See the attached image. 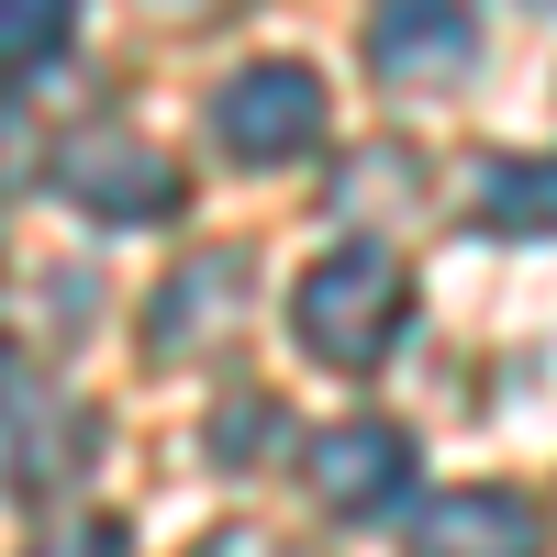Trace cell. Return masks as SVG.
Segmentation results:
<instances>
[{"label": "cell", "instance_id": "cell-1", "mask_svg": "<svg viewBox=\"0 0 557 557\" xmlns=\"http://www.w3.org/2000/svg\"><path fill=\"white\" fill-rule=\"evenodd\" d=\"M401 323H412V268L391 246H335V257H312L301 290H290V335L323 368H380L401 346Z\"/></svg>", "mask_w": 557, "mask_h": 557}, {"label": "cell", "instance_id": "cell-2", "mask_svg": "<svg viewBox=\"0 0 557 557\" xmlns=\"http://www.w3.org/2000/svg\"><path fill=\"white\" fill-rule=\"evenodd\" d=\"M212 134H223V157H235V168H290V157L323 146V78L290 67V57L235 67V78H223V101H212Z\"/></svg>", "mask_w": 557, "mask_h": 557}, {"label": "cell", "instance_id": "cell-3", "mask_svg": "<svg viewBox=\"0 0 557 557\" xmlns=\"http://www.w3.org/2000/svg\"><path fill=\"white\" fill-rule=\"evenodd\" d=\"M368 67L391 89H457L480 67V23L469 0H380V23H368Z\"/></svg>", "mask_w": 557, "mask_h": 557}, {"label": "cell", "instance_id": "cell-4", "mask_svg": "<svg viewBox=\"0 0 557 557\" xmlns=\"http://www.w3.org/2000/svg\"><path fill=\"white\" fill-rule=\"evenodd\" d=\"M57 190L89 223H157V212H178V168L146 146V134H78L67 168H57Z\"/></svg>", "mask_w": 557, "mask_h": 557}, {"label": "cell", "instance_id": "cell-5", "mask_svg": "<svg viewBox=\"0 0 557 557\" xmlns=\"http://www.w3.org/2000/svg\"><path fill=\"white\" fill-rule=\"evenodd\" d=\"M412 557H546V513L524 491H502V480H469V491L424 502Z\"/></svg>", "mask_w": 557, "mask_h": 557}, {"label": "cell", "instance_id": "cell-6", "mask_svg": "<svg viewBox=\"0 0 557 557\" xmlns=\"http://www.w3.org/2000/svg\"><path fill=\"white\" fill-rule=\"evenodd\" d=\"M412 491V435L401 424H335L312 435V502L323 513H391Z\"/></svg>", "mask_w": 557, "mask_h": 557}, {"label": "cell", "instance_id": "cell-7", "mask_svg": "<svg viewBox=\"0 0 557 557\" xmlns=\"http://www.w3.org/2000/svg\"><path fill=\"white\" fill-rule=\"evenodd\" d=\"M469 223L480 235H557V157H480Z\"/></svg>", "mask_w": 557, "mask_h": 557}, {"label": "cell", "instance_id": "cell-8", "mask_svg": "<svg viewBox=\"0 0 557 557\" xmlns=\"http://www.w3.org/2000/svg\"><path fill=\"white\" fill-rule=\"evenodd\" d=\"M235 301H246V268H235V257H201V268L178 278L168 301H157V346H168V357H178V346H201V335H212V323L235 312Z\"/></svg>", "mask_w": 557, "mask_h": 557}, {"label": "cell", "instance_id": "cell-9", "mask_svg": "<svg viewBox=\"0 0 557 557\" xmlns=\"http://www.w3.org/2000/svg\"><path fill=\"white\" fill-rule=\"evenodd\" d=\"M67 34H78V0H0V78L57 67Z\"/></svg>", "mask_w": 557, "mask_h": 557}, {"label": "cell", "instance_id": "cell-10", "mask_svg": "<svg viewBox=\"0 0 557 557\" xmlns=\"http://www.w3.org/2000/svg\"><path fill=\"white\" fill-rule=\"evenodd\" d=\"M278 424H290V412H278V401H257V391H246V401H223V412H212V457H257Z\"/></svg>", "mask_w": 557, "mask_h": 557}, {"label": "cell", "instance_id": "cell-11", "mask_svg": "<svg viewBox=\"0 0 557 557\" xmlns=\"http://www.w3.org/2000/svg\"><path fill=\"white\" fill-rule=\"evenodd\" d=\"M34 557H134V535H123L112 513H78V524H57V535H45Z\"/></svg>", "mask_w": 557, "mask_h": 557}, {"label": "cell", "instance_id": "cell-12", "mask_svg": "<svg viewBox=\"0 0 557 557\" xmlns=\"http://www.w3.org/2000/svg\"><path fill=\"white\" fill-rule=\"evenodd\" d=\"M201 557H278V546H268V535H257V524H223V535H212V546H201Z\"/></svg>", "mask_w": 557, "mask_h": 557}, {"label": "cell", "instance_id": "cell-13", "mask_svg": "<svg viewBox=\"0 0 557 557\" xmlns=\"http://www.w3.org/2000/svg\"><path fill=\"white\" fill-rule=\"evenodd\" d=\"M168 12H223V0H168Z\"/></svg>", "mask_w": 557, "mask_h": 557}, {"label": "cell", "instance_id": "cell-14", "mask_svg": "<svg viewBox=\"0 0 557 557\" xmlns=\"http://www.w3.org/2000/svg\"><path fill=\"white\" fill-rule=\"evenodd\" d=\"M0 401H12V357H0Z\"/></svg>", "mask_w": 557, "mask_h": 557}]
</instances>
